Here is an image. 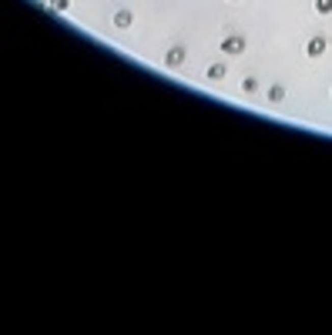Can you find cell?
<instances>
[{"label": "cell", "instance_id": "6da1fadb", "mask_svg": "<svg viewBox=\"0 0 332 335\" xmlns=\"http://www.w3.org/2000/svg\"><path fill=\"white\" fill-rule=\"evenodd\" d=\"M322 47H325V40H322V37H316L312 44H309V54H322Z\"/></svg>", "mask_w": 332, "mask_h": 335}, {"label": "cell", "instance_id": "3957f363", "mask_svg": "<svg viewBox=\"0 0 332 335\" xmlns=\"http://www.w3.org/2000/svg\"><path fill=\"white\" fill-rule=\"evenodd\" d=\"M332 10V0H319V14H329Z\"/></svg>", "mask_w": 332, "mask_h": 335}, {"label": "cell", "instance_id": "7a4b0ae2", "mask_svg": "<svg viewBox=\"0 0 332 335\" xmlns=\"http://www.w3.org/2000/svg\"><path fill=\"white\" fill-rule=\"evenodd\" d=\"M225 50H242V40H225Z\"/></svg>", "mask_w": 332, "mask_h": 335}]
</instances>
